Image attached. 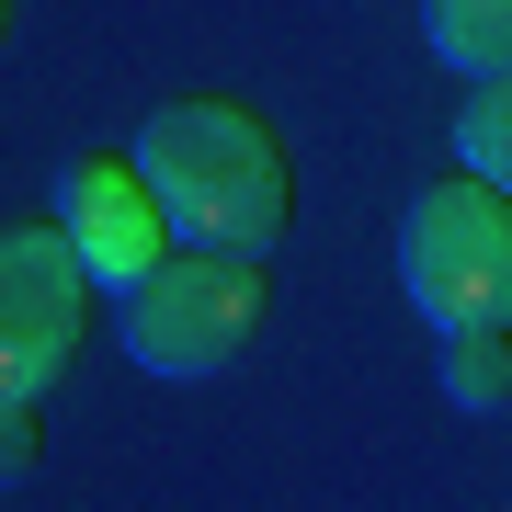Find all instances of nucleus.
I'll use <instances>...</instances> for the list:
<instances>
[{
  "label": "nucleus",
  "mask_w": 512,
  "mask_h": 512,
  "mask_svg": "<svg viewBox=\"0 0 512 512\" xmlns=\"http://www.w3.org/2000/svg\"><path fill=\"white\" fill-rule=\"evenodd\" d=\"M126 160L148 171L171 239H217V251H262V262L285 251V228H296V160H285L274 114H251L228 92H183V103H160L137 126Z\"/></svg>",
  "instance_id": "1"
},
{
  "label": "nucleus",
  "mask_w": 512,
  "mask_h": 512,
  "mask_svg": "<svg viewBox=\"0 0 512 512\" xmlns=\"http://www.w3.org/2000/svg\"><path fill=\"white\" fill-rule=\"evenodd\" d=\"M262 308H274V274H262V251H217V239H171L148 274L114 296V330H126V353L148 376L194 387V376H228L239 353H251Z\"/></svg>",
  "instance_id": "2"
},
{
  "label": "nucleus",
  "mask_w": 512,
  "mask_h": 512,
  "mask_svg": "<svg viewBox=\"0 0 512 512\" xmlns=\"http://www.w3.org/2000/svg\"><path fill=\"white\" fill-rule=\"evenodd\" d=\"M399 296L433 330L512 319V194L478 183V171L421 183V205L399 217Z\"/></svg>",
  "instance_id": "3"
},
{
  "label": "nucleus",
  "mask_w": 512,
  "mask_h": 512,
  "mask_svg": "<svg viewBox=\"0 0 512 512\" xmlns=\"http://www.w3.org/2000/svg\"><path fill=\"white\" fill-rule=\"evenodd\" d=\"M92 330V274L57 239V217L0 228V399H46Z\"/></svg>",
  "instance_id": "4"
},
{
  "label": "nucleus",
  "mask_w": 512,
  "mask_h": 512,
  "mask_svg": "<svg viewBox=\"0 0 512 512\" xmlns=\"http://www.w3.org/2000/svg\"><path fill=\"white\" fill-rule=\"evenodd\" d=\"M57 239L80 251L92 296H126L148 262L171 251V217H160V194H148V171L126 148H80V160L57 171Z\"/></svg>",
  "instance_id": "5"
},
{
  "label": "nucleus",
  "mask_w": 512,
  "mask_h": 512,
  "mask_svg": "<svg viewBox=\"0 0 512 512\" xmlns=\"http://www.w3.org/2000/svg\"><path fill=\"white\" fill-rule=\"evenodd\" d=\"M421 46H433L456 80L512 69V0H421Z\"/></svg>",
  "instance_id": "6"
},
{
  "label": "nucleus",
  "mask_w": 512,
  "mask_h": 512,
  "mask_svg": "<svg viewBox=\"0 0 512 512\" xmlns=\"http://www.w3.org/2000/svg\"><path fill=\"white\" fill-rule=\"evenodd\" d=\"M444 399H456V410H501L512 399V319L444 330Z\"/></svg>",
  "instance_id": "7"
},
{
  "label": "nucleus",
  "mask_w": 512,
  "mask_h": 512,
  "mask_svg": "<svg viewBox=\"0 0 512 512\" xmlns=\"http://www.w3.org/2000/svg\"><path fill=\"white\" fill-rule=\"evenodd\" d=\"M456 171H478V183L512 194V69H490V80L467 92V114H456Z\"/></svg>",
  "instance_id": "8"
},
{
  "label": "nucleus",
  "mask_w": 512,
  "mask_h": 512,
  "mask_svg": "<svg viewBox=\"0 0 512 512\" xmlns=\"http://www.w3.org/2000/svg\"><path fill=\"white\" fill-rule=\"evenodd\" d=\"M35 456H46L35 399H0V490H12V478H35Z\"/></svg>",
  "instance_id": "9"
},
{
  "label": "nucleus",
  "mask_w": 512,
  "mask_h": 512,
  "mask_svg": "<svg viewBox=\"0 0 512 512\" xmlns=\"http://www.w3.org/2000/svg\"><path fill=\"white\" fill-rule=\"evenodd\" d=\"M12 12H23V0H0V46H12Z\"/></svg>",
  "instance_id": "10"
}]
</instances>
